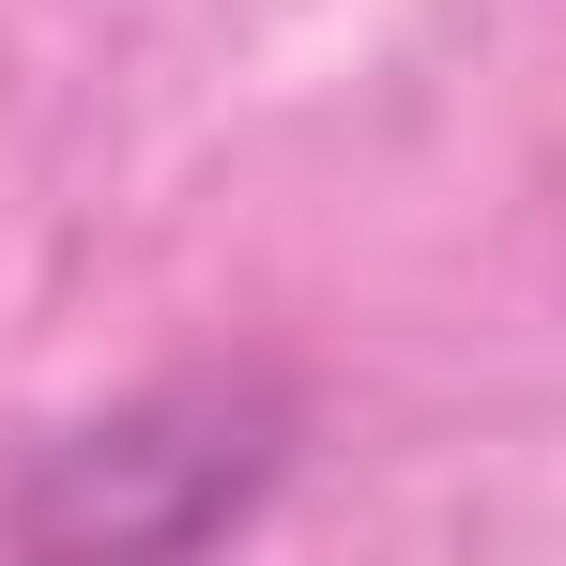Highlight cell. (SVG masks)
Here are the masks:
<instances>
[{"instance_id":"cell-1","label":"cell","mask_w":566,"mask_h":566,"mask_svg":"<svg viewBox=\"0 0 566 566\" xmlns=\"http://www.w3.org/2000/svg\"><path fill=\"white\" fill-rule=\"evenodd\" d=\"M276 490V429L245 413V398H154V413H123V429H77L62 460L15 490V536H77V552H185L214 521H245Z\"/></svg>"}]
</instances>
